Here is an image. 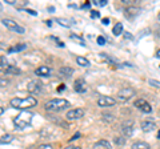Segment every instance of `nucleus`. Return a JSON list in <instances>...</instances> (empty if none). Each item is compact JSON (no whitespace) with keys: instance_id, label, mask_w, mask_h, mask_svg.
I'll list each match as a JSON object with an SVG mask.
<instances>
[{"instance_id":"nucleus-38","label":"nucleus","mask_w":160,"mask_h":149,"mask_svg":"<svg viewBox=\"0 0 160 149\" xmlns=\"http://www.w3.org/2000/svg\"><path fill=\"white\" fill-rule=\"evenodd\" d=\"M103 24H106V26L108 24V19H107V17H106V19H103Z\"/></svg>"},{"instance_id":"nucleus-14","label":"nucleus","mask_w":160,"mask_h":149,"mask_svg":"<svg viewBox=\"0 0 160 149\" xmlns=\"http://www.w3.org/2000/svg\"><path fill=\"white\" fill-rule=\"evenodd\" d=\"M59 73H60V76L62 77H69L73 73V68H71V67H62L59 69Z\"/></svg>"},{"instance_id":"nucleus-12","label":"nucleus","mask_w":160,"mask_h":149,"mask_svg":"<svg viewBox=\"0 0 160 149\" xmlns=\"http://www.w3.org/2000/svg\"><path fill=\"white\" fill-rule=\"evenodd\" d=\"M35 74L36 76H42V77H48L51 74V69L46 65H40L39 68L35 69Z\"/></svg>"},{"instance_id":"nucleus-29","label":"nucleus","mask_w":160,"mask_h":149,"mask_svg":"<svg viewBox=\"0 0 160 149\" xmlns=\"http://www.w3.org/2000/svg\"><path fill=\"white\" fill-rule=\"evenodd\" d=\"M38 149H53L51 144H42V145H39Z\"/></svg>"},{"instance_id":"nucleus-25","label":"nucleus","mask_w":160,"mask_h":149,"mask_svg":"<svg viewBox=\"0 0 160 149\" xmlns=\"http://www.w3.org/2000/svg\"><path fill=\"white\" fill-rule=\"evenodd\" d=\"M56 22L60 24V26H63V27H69L71 26V23H69V20H67V19H63V17H58L56 19Z\"/></svg>"},{"instance_id":"nucleus-35","label":"nucleus","mask_w":160,"mask_h":149,"mask_svg":"<svg viewBox=\"0 0 160 149\" xmlns=\"http://www.w3.org/2000/svg\"><path fill=\"white\" fill-rule=\"evenodd\" d=\"M78 137H80V133H79V132H78V133H75V135H73L71 138H69V141H75Z\"/></svg>"},{"instance_id":"nucleus-41","label":"nucleus","mask_w":160,"mask_h":149,"mask_svg":"<svg viewBox=\"0 0 160 149\" xmlns=\"http://www.w3.org/2000/svg\"><path fill=\"white\" fill-rule=\"evenodd\" d=\"M126 37L127 39H131V35H128V32H126Z\"/></svg>"},{"instance_id":"nucleus-15","label":"nucleus","mask_w":160,"mask_h":149,"mask_svg":"<svg viewBox=\"0 0 160 149\" xmlns=\"http://www.w3.org/2000/svg\"><path fill=\"white\" fill-rule=\"evenodd\" d=\"M140 11H142V9H140L139 7H128L127 9H126V15L128 17H135V16H138V15L140 13Z\"/></svg>"},{"instance_id":"nucleus-3","label":"nucleus","mask_w":160,"mask_h":149,"mask_svg":"<svg viewBox=\"0 0 160 149\" xmlns=\"http://www.w3.org/2000/svg\"><path fill=\"white\" fill-rule=\"evenodd\" d=\"M69 107V101L66 99H52L46 103V109L51 112H60Z\"/></svg>"},{"instance_id":"nucleus-13","label":"nucleus","mask_w":160,"mask_h":149,"mask_svg":"<svg viewBox=\"0 0 160 149\" xmlns=\"http://www.w3.org/2000/svg\"><path fill=\"white\" fill-rule=\"evenodd\" d=\"M93 149H111V144L107 140H99L93 144Z\"/></svg>"},{"instance_id":"nucleus-43","label":"nucleus","mask_w":160,"mask_h":149,"mask_svg":"<svg viewBox=\"0 0 160 149\" xmlns=\"http://www.w3.org/2000/svg\"><path fill=\"white\" fill-rule=\"evenodd\" d=\"M3 112H4V109H3L2 107H0V115H2V113H3Z\"/></svg>"},{"instance_id":"nucleus-31","label":"nucleus","mask_w":160,"mask_h":149,"mask_svg":"<svg viewBox=\"0 0 160 149\" xmlns=\"http://www.w3.org/2000/svg\"><path fill=\"white\" fill-rule=\"evenodd\" d=\"M95 4H98V6H106V4H107V0H95V2H93Z\"/></svg>"},{"instance_id":"nucleus-44","label":"nucleus","mask_w":160,"mask_h":149,"mask_svg":"<svg viewBox=\"0 0 160 149\" xmlns=\"http://www.w3.org/2000/svg\"><path fill=\"white\" fill-rule=\"evenodd\" d=\"M158 138H160V131H159V133H158Z\"/></svg>"},{"instance_id":"nucleus-6","label":"nucleus","mask_w":160,"mask_h":149,"mask_svg":"<svg viewBox=\"0 0 160 149\" xmlns=\"http://www.w3.org/2000/svg\"><path fill=\"white\" fill-rule=\"evenodd\" d=\"M135 107H136L139 111L144 112V113H151L152 112V107L149 105V103L146 101L144 99H138V100L135 101Z\"/></svg>"},{"instance_id":"nucleus-40","label":"nucleus","mask_w":160,"mask_h":149,"mask_svg":"<svg viewBox=\"0 0 160 149\" xmlns=\"http://www.w3.org/2000/svg\"><path fill=\"white\" fill-rule=\"evenodd\" d=\"M156 57H159V59H160V49H159V51L156 52Z\"/></svg>"},{"instance_id":"nucleus-33","label":"nucleus","mask_w":160,"mask_h":149,"mask_svg":"<svg viewBox=\"0 0 160 149\" xmlns=\"http://www.w3.org/2000/svg\"><path fill=\"white\" fill-rule=\"evenodd\" d=\"M99 16H100V15H99L98 11H91V17H92V19H98Z\"/></svg>"},{"instance_id":"nucleus-36","label":"nucleus","mask_w":160,"mask_h":149,"mask_svg":"<svg viewBox=\"0 0 160 149\" xmlns=\"http://www.w3.org/2000/svg\"><path fill=\"white\" fill-rule=\"evenodd\" d=\"M64 89H66V85H64V84H60V85L58 87V92H63Z\"/></svg>"},{"instance_id":"nucleus-42","label":"nucleus","mask_w":160,"mask_h":149,"mask_svg":"<svg viewBox=\"0 0 160 149\" xmlns=\"http://www.w3.org/2000/svg\"><path fill=\"white\" fill-rule=\"evenodd\" d=\"M64 149H73V147H71V145H69V147H66Z\"/></svg>"},{"instance_id":"nucleus-2","label":"nucleus","mask_w":160,"mask_h":149,"mask_svg":"<svg viewBox=\"0 0 160 149\" xmlns=\"http://www.w3.org/2000/svg\"><path fill=\"white\" fill-rule=\"evenodd\" d=\"M32 117H33V115L29 111H22L16 117L13 118V124L19 129H24L32 123Z\"/></svg>"},{"instance_id":"nucleus-46","label":"nucleus","mask_w":160,"mask_h":149,"mask_svg":"<svg viewBox=\"0 0 160 149\" xmlns=\"http://www.w3.org/2000/svg\"><path fill=\"white\" fill-rule=\"evenodd\" d=\"M73 149H80V147H75V148H73Z\"/></svg>"},{"instance_id":"nucleus-26","label":"nucleus","mask_w":160,"mask_h":149,"mask_svg":"<svg viewBox=\"0 0 160 149\" xmlns=\"http://www.w3.org/2000/svg\"><path fill=\"white\" fill-rule=\"evenodd\" d=\"M7 85H9V80H7L4 77H0V88H4Z\"/></svg>"},{"instance_id":"nucleus-24","label":"nucleus","mask_w":160,"mask_h":149,"mask_svg":"<svg viewBox=\"0 0 160 149\" xmlns=\"http://www.w3.org/2000/svg\"><path fill=\"white\" fill-rule=\"evenodd\" d=\"M69 39L71 40H75V41H78L79 44H82V46H86V43H84V40L80 36H78V35H75V33H71L69 35Z\"/></svg>"},{"instance_id":"nucleus-9","label":"nucleus","mask_w":160,"mask_h":149,"mask_svg":"<svg viewBox=\"0 0 160 149\" xmlns=\"http://www.w3.org/2000/svg\"><path fill=\"white\" fill-rule=\"evenodd\" d=\"M115 104H116V100L109 96H102V97H99V100H98L99 107H112Z\"/></svg>"},{"instance_id":"nucleus-34","label":"nucleus","mask_w":160,"mask_h":149,"mask_svg":"<svg viewBox=\"0 0 160 149\" xmlns=\"http://www.w3.org/2000/svg\"><path fill=\"white\" fill-rule=\"evenodd\" d=\"M23 11H26V12H28V13H31V15H33V16H36V15H38V12H35L33 11V9H23Z\"/></svg>"},{"instance_id":"nucleus-22","label":"nucleus","mask_w":160,"mask_h":149,"mask_svg":"<svg viewBox=\"0 0 160 149\" xmlns=\"http://www.w3.org/2000/svg\"><path fill=\"white\" fill-rule=\"evenodd\" d=\"M76 63L79 64V65H82V67H88L89 65V61L83 56H78L76 57Z\"/></svg>"},{"instance_id":"nucleus-28","label":"nucleus","mask_w":160,"mask_h":149,"mask_svg":"<svg viewBox=\"0 0 160 149\" xmlns=\"http://www.w3.org/2000/svg\"><path fill=\"white\" fill-rule=\"evenodd\" d=\"M115 144H116V145H124V144H126V140H124L123 137H116L115 138Z\"/></svg>"},{"instance_id":"nucleus-21","label":"nucleus","mask_w":160,"mask_h":149,"mask_svg":"<svg viewBox=\"0 0 160 149\" xmlns=\"http://www.w3.org/2000/svg\"><path fill=\"white\" fill-rule=\"evenodd\" d=\"M8 68V64H7V59L4 56H0V72H6Z\"/></svg>"},{"instance_id":"nucleus-8","label":"nucleus","mask_w":160,"mask_h":149,"mask_svg":"<svg viewBox=\"0 0 160 149\" xmlns=\"http://www.w3.org/2000/svg\"><path fill=\"white\" fill-rule=\"evenodd\" d=\"M122 133L127 137H131L133 135V123L132 121H124L122 124Z\"/></svg>"},{"instance_id":"nucleus-47","label":"nucleus","mask_w":160,"mask_h":149,"mask_svg":"<svg viewBox=\"0 0 160 149\" xmlns=\"http://www.w3.org/2000/svg\"><path fill=\"white\" fill-rule=\"evenodd\" d=\"M0 9H2V4H0Z\"/></svg>"},{"instance_id":"nucleus-37","label":"nucleus","mask_w":160,"mask_h":149,"mask_svg":"<svg viewBox=\"0 0 160 149\" xmlns=\"http://www.w3.org/2000/svg\"><path fill=\"white\" fill-rule=\"evenodd\" d=\"M46 24H47L48 27H51V26H52V22H51V20H47V22H46Z\"/></svg>"},{"instance_id":"nucleus-32","label":"nucleus","mask_w":160,"mask_h":149,"mask_svg":"<svg viewBox=\"0 0 160 149\" xmlns=\"http://www.w3.org/2000/svg\"><path fill=\"white\" fill-rule=\"evenodd\" d=\"M149 84L153 87H156V88H160V83L159 81H155V80H149Z\"/></svg>"},{"instance_id":"nucleus-7","label":"nucleus","mask_w":160,"mask_h":149,"mask_svg":"<svg viewBox=\"0 0 160 149\" xmlns=\"http://www.w3.org/2000/svg\"><path fill=\"white\" fill-rule=\"evenodd\" d=\"M84 116V109L83 108H73L71 111L67 112V118L68 120H78Z\"/></svg>"},{"instance_id":"nucleus-30","label":"nucleus","mask_w":160,"mask_h":149,"mask_svg":"<svg viewBox=\"0 0 160 149\" xmlns=\"http://www.w3.org/2000/svg\"><path fill=\"white\" fill-rule=\"evenodd\" d=\"M96 40H98V44H99V46H104V44H106V39H104L103 36H99Z\"/></svg>"},{"instance_id":"nucleus-39","label":"nucleus","mask_w":160,"mask_h":149,"mask_svg":"<svg viewBox=\"0 0 160 149\" xmlns=\"http://www.w3.org/2000/svg\"><path fill=\"white\" fill-rule=\"evenodd\" d=\"M89 6V3H86V4H83V6H82V8H87Z\"/></svg>"},{"instance_id":"nucleus-23","label":"nucleus","mask_w":160,"mask_h":149,"mask_svg":"<svg viewBox=\"0 0 160 149\" xmlns=\"http://www.w3.org/2000/svg\"><path fill=\"white\" fill-rule=\"evenodd\" d=\"M13 140V136L12 135H4L0 137V144H9Z\"/></svg>"},{"instance_id":"nucleus-5","label":"nucleus","mask_w":160,"mask_h":149,"mask_svg":"<svg viewBox=\"0 0 160 149\" xmlns=\"http://www.w3.org/2000/svg\"><path fill=\"white\" fill-rule=\"evenodd\" d=\"M2 23L4 27H7L8 29H11V31H15L16 33H24V31H26V29L23 27H20L16 22H13L12 19H3Z\"/></svg>"},{"instance_id":"nucleus-10","label":"nucleus","mask_w":160,"mask_h":149,"mask_svg":"<svg viewBox=\"0 0 160 149\" xmlns=\"http://www.w3.org/2000/svg\"><path fill=\"white\" fill-rule=\"evenodd\" d=\"M42 88H43V84L40 83V81H38V80L29 81L28 87H27V89H28L29 93H39L40 91H42Z\"/></svg>"},{"instance_id":"nucleus-20","label":"nucleus","mask_w":160,"mask_h":149,"mask_svg":"<svg viewBox=\"0 0 160 149\" xmlns=\"http://www.w3.org/2000/svg\"><path fill=\"white\" fill-rule=\"evenodd\" d=\"M4 73L6 74H18V73H20V69L18 67H15V65H8L7 71Z\"/></svg>"},{"instance_id":"nucleus-17","label":"nucleus","mask_w":160,"mask_h":149,"mask_svg":"<svg viewBox=\"0 0 160 149\" xmlns=\"http://www.w3.org/2000/svg\"><path fill=\"white\" fill-rule=\"evenodd\" d=\"M132 149H151V147L144 141H136L132 144Z\"/></svg>"},{"instance_id":"nucleus-19","label":"nucleus","mask_w":160,"mask_h":149,"mask_svg":"<svg viewBox=\"0 0 160 149\" xmlns=\"http://www.w3.org/2000/svg\"><path fill=\"white\" fill-rule=\"evenodd\" d=\"M112 33L115 35V36H119L120 33H123V24L122 23H116L112 28Z\"/></svg>"},{"instance_id":"nucleus-27","label":"nucleus","mask_w":160,"mask_h":149,"mask_svg":"<svg viewBox=\"0 0 160 149\" xmlns=\"http://www.w3.org/2000/svg\"><path fill=\"white\" fill-rule=\"evenodd\" d=\"M113 116L112 115H107V113H104V115H103V120L104 121H106V123H111V121H113Z\"/></svg>"},{"instance_id":"nucleus-18","label":"nucleus","mask_w":160,"mask_h":149,"mask_svg":"<svg viewBox=\"0 0 160 149\" xmlns=\"http://www.w3.org/2000/svg\"><path fill=\"white\" fill-rule=\"evenodd\" d=\"M27 48V44H16V46H13L11 48H8V52L11 53V52H19V51H23V49H26Z\"/></svg>"},{"instance_id":"nucleus-11","label":"nucleus","mask_w":160,"mask_h":149,"mask_svg":"<svg viewBox=\"0 0 160 149\" xmlns=\"http://www.w3.org/2000/svg\"><path fill=\"white\" fill-rule=\"evenodd\" d=\"M73 89L76 91L78 93H83L87 91V83L83 80V79H78L76 81L73 83Z\"/></svg>"},{"instance_id":"nucleus-1","label":"nucleus","mask_w":160,"mask_h":149,"mask_svg":"<svg viewBox=\"0 0 160 149\" xmlns=\"http://www.w3.org/2000/svg\"><path fill=\"white\" fill-rule=\"evenodd\" d=\"M9 104H11L12 108H18V109H22V111H24V109L27 108H32L38 104V100L32 96H28V97H24V99H20V97H15L12 99L11 101H9Z\"/></svg>"},{"instance_id":"nucleus-16","label":"nucleus","mask_w":160,"mask_h":149,"mask_svg":"<svg viewBox=\"0 0 160 149\" xmlns=\"http://www.w3.org/2000/svg\"><path fill=\"white\" fill-rule=\"evenodd\" d=\"M142 129L144 132H151L153 129H156V125L152 121H143L142 123Z\"/></svg>"},{"instance_id":"nucleus-45","label":"nucleus","mask_w":160,"mask_h":149,"mask_svg":"<svg viewBox=\"0 0 160 149\" xmlns=\"http://www.w3.org/2000/svg\"><path fill=\"white\" fill-rule=\"evenodd\" d=\"M158 19H159V20H160V12H159V15H158Z\"/></svg>"},{"instance_id":"nucleus-4","label":"nucleus","mask_w":160,"mask_h":149,"mask_svg":"<svg viewBox=\"0 0 160 149\" xmlns=\"http://www.w3.org/2000/svg\"><path fill=\"white\" fill-rule=\"evenodd\" d=\"M133 96H135V91L132 88H123L118 92V99H119V101H122V103L131 100Z\"/></svg>"}]
</instances>
